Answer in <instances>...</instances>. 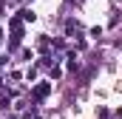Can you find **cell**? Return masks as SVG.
<instances>
[{
  "mask_svg": "<svg viewBox=\"0 0 122 119\" xmlns=\"http://www.w3.org/2000/svg\"><path fill=\"white\" fill-rule=\"evenodd\" d=\"M48 91H51V85H48V82H40V85L34 88V96H37V99H43V96H48Z\"/></svg>",
  "mask_w": 122,
  "mask_h": 119,
  "instance_id": "obj_1",
  "label": "cell"
},
{
  "mask_svg": "<svg viewBox=\"0 0 122 119\" xmlns=\"http://www.w3.org/2000/svg\"><path fill=\"white\" fill-rule=\"evenodd\" d=\"M20 14H23V20H34V17H37V14H34V11H31V9H23V11H20Z\"/></svg>",
  "mask_w": 122,
  "mask_h": 119,
  "instance_id": "obj_2",
  "label": "cell"
},
{
  "mask_svg": "<svg viewBox=\"0 0 122 119\" xmlns=\"http://www.w3.org/2000/svg\"><path fill=\"white\" fill-rule=\"evenodd\" d=\"M0 40H3V31H0Z\"/></svg>",
  "mask_w": 122,
  "mask_h": 119,
  "instance_id": "obj_3",
  "label": "cell"
},
{
  "mask_svg": "<svg viewBox=\"0 0 122 119\" xmlns=\"http://www.w3.org/2000/svg\"><path fill=\"white\" fill-rule=\"evenodd\" d=\"M9 119H14V116H9Z\"/></svg>",
  "mask_w": 122,
  "mask_h": 119,
  "instance_id": "obj_4",
  "label": "cell"
}]
</instances>
